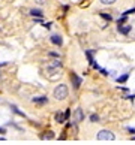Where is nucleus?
I'll return each instance as SVG.
<instances>
[{
  "instance_id": "14",
  "label": "nucleus",
  "mask_w": 135,
  "mask_h": 145,
  "mask_svg": "<svg viewBox=\"0 0 135 145\" xmlns=\"http://www.w3.org/2000/svg\"><path fill=\"white\" fill-rule=\"evenodd\" d=\"M125 21H126V18H125V16H123V18H120V19H119V26H122Z\"/></svg>"
},
{
  "instance_id": "6",
  "label": "nucleus",
  "mask_w": 135,
  "mask_h": 145,
  "mask_svg": "<svg viewBox=\"0 0 135 145\" xmlns=\"http://www.w3.org/2000/svg\"><path fill=\"white\" fill-rule=\"evenodd\" d=\"M119 32L122 34H128L131 32V26H119Z\"/></svg>"
},
{
  "instance_id": "3",
  "label": "nucleus",
  "mask_w": 135,
  "mask_h": 145,
  "mask_svg": "<svg viewBox=\"0 0 135 145\" xmlns=\"http://www.w3.org/2000/svg\"><path fill=\"white\" fill-rule=\"evenodd\" d=\"M84 120V112L81 108H78L75 112H74V123H81Z\"/></svg>"
},
{
  "instance_id": "7",
  "label": "nucleus",
  "mask_w": 135,
  "mask_h": 145,
  "mask_svg": "<svg viewBox=\"0 0 135 145\" xmlns=\"http://www.w3.org/2000/svg\"><path fill=\"white\" fill-rule=\"evenodd\" d=\"M33 102L36 103V105H44V103L48 102V99H47V97H35Z\"/></svg>"
},
{
  "instance_id": "16",
  "label": "nucleus",
  "mask_w": 135,
  "mask_h": 145,
  "mask_svg": "<svg viewBox=\"0 0 135 145\" xmlns=\"http://www.w3.org/2000/svg\"><path fill=\"white\" fill-rule=\"evenodd\" d=\"M50 55H51V57H54V58H57V57H59V54H56V52H50Z\"/></svg>"
},
{
  "instance_id": "12",
  "label": "nucleus",
  "mask_w": 135,
  "mask_h": 145,
  "mask_svg": "<svg viewBox=\"0 0 135 145\" xmlns=\"http://www.w3.org/2000/svg\"><path fill=\"white\" fill-rule=\"evenodd\" d=\"M101 2L104 3V5H111V3H114L116 0H101Z\"/></svg>"
},
{
  "instance_id": "9",
  "label": "nucleus",
  "mask_w": 135,
  "mask_h": 145,
  "mask_svg": "<svg viewBox=\"0 0 135 145\" xmlns=\"http://www.w3.org/2000/svg\"><path fill=\"white\" fill-rule=\"evenodd\" d=\"M30 14H32L33 16H42V12H41L39 9H32V11H30Z\"/></svg>"
},
{
  "instance_id": "15",
  "label": "nucleus",
  "mask_w": 135,
  "mask_h": 145,
  "mask_svg": "<svg viewBox=\"0 0 135 145\" xmlns=\"http://www.w3.org/2000/svg\"><path fill=\"white\" fill-rule=\"evenodd\" d=\"M102 18H105V19H108V21H110V19H111V15H107V14H102Z\"/></svg>"
},
{
  "instance_id": "4",
  "label": "nucleus",
  "mask_w": 135,
  "mask_h": 145,
  "mask_svg": "<svg viewBox=\"0 0 135 145\" xmlns=\"http://www.w3.org/2000/svg\"><path fill=\"white\" fill-rule=\"evenodd\" d=\"M51 42H53L54 45H62V44H63V40H62V37H60L59 34H53V36H51Z\"/></svg>"
},
{
  "instance_id": "2",
  "label": "nucleus",
  "mask_w": 135,
  "mask_h": 145,
  "mask_svg": "<svg viewBox=\"0 0 135 145\" xmlns=\"http://www.w3.org/2000/svg\"><path fill=\"white\" fill-rule=\"evenodd\" d=\"M96 139H98V141H114L116 136H114V133L110 132V130H101V132H98Z\"/></svg>"
},
{
  "instance_id": "10",
  "label": "nucleus",
  "mask_w": 135,
  "mask_h": 145,
  "mask_svg": "<svg viewBox=\"0 0 135 145\" xmlns=\"http://www.w3.org/2000/svg\"><path fill=\"white\" fill-rule=\"evenodd\" d=\"M42 138H44V139H47V138H48V139H53V138H54V133H53V132H48V133H47L45 136H42Z\"/></svg>"
},
{
  "instance_id": "5",
  "label": "nucleus",
  "mask_w": 135,
  "mask_h": 145,
  "mask_svg": "<svg viewBox=\"0 0 135 145\" xmlns=\"http://www.w3.org/2000/svg\"><path fill=\"white\" fill-rule=\"evenodd\" d=\"M71 79H72V82H74V88H78L80 87V84H81V79L75 75V73H72L71 75Z\"/></svg>"
},
{
  "instance_id": "8",
  "label": "nucleus",
  "mask_w": 135,
  "mask_h": 145,
  "mask_svg": "<svg viewBox=\"0 0 135 145\" xmlns=\"http://www.w3.org/2000/svg\"><path fill=\"white\" fill-rule=\"evenodd\" d=\"M65 118H66V114H63V112H57L56 114V121H57V123H63Z\"/></svg>"
},
{
  "instance_id": "1",
  "label": "nucleus",
  "mask_w": 135,
  "mask_h": 145,
  "mask_svg": "<svg viewBox=\"0 0 135 145\" xmlns=\"http://www.w3.org/2000/svg\"><path fill=\"white\" fill-rule=\"evenodd\" d=\"M68 94H69V90H68V87L65 85V84L57 85V87L54 88V91H53V96H54V99H57V100H63V99H66Z\"/></svg>"
},
{
  "instance_id": "17",
  "label": "nucleus",
  "mask_w": 135,
  "mask_h": 145,
  "mask_svg": "<svg viewBox=\"0 0 135 145\" xmlns=\"http://www.w3.org/2000/svg\"><path fill=\"white\" fill-rule=\"evenodd\" d=\"M35 2H38V3H41V5H44V3H47V0H35Z\"/></svg>"
},
{
  "instance_id": "11",
  "label": "nucleus",
  "mask_w": 135,
  "mask_h": 145,
  "mask_svg": "<svg viewBox=\"0 0 135 145\" xmlns=\"http://www.w3.org/2000/svg\"><path fill=\"white\" fill-rule=\"evenodd\" d=\"M128 78H129V75H123V76H120V78H119V82H125V81L128 79Z\"/></svg>"
},
{
  "instance_id": "13",
  "label": "nucleus",
  "mask_w": 135,
  "mask_h": 145,
  "mask_svg": "<svg viewBox=\"0 0 135 145\" xmlns=\"http://www.w3.org/2000/svg\"><path fill=\"white\" fill-rule=\"evenodd\" d=\"M90 120H92V121H93V123H95V121H98V120H99V117H98V115H95V114H93V115H92V117H90Z\"/></svg>"
}]
</instances>
